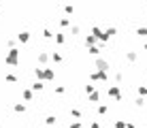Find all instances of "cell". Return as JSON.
Segmentation results:
<instances>
[{
	"label": "cell",
	"mask_w": 147,
	"mask_h": 128,
	"mask_svg": "<svg viewBox=\"0 0 147 128\" xmlns=\"http://www.w3.org/2000/svg\"><path fill=\"white\" fill-rule=\"evenodd\" d=\"M4 62H7L9 66H17V62H19V49H9L7 56H4Z\"/></svg>",
	"instance_id": "6da1fadb"
},
{
	"label": "cell",
	"mask_w": 147,
	"mask_h": 128,
	"mask_svg": "<svg viewBox=\"0 0 147 128\" xmlns=\"http://www.w3.org/2000/svg\"><path fill=\"white\" fill-rule=\"evenodd\" d=\"M34 75H36L40 81H49V79H53V70H49V68H36V70H34Z\"/></svg>",
	"instance_id": "7a4b0ae2"
},
{
	"label": "cell",
	"mask_w": 147,
	"mask_h": 128,
	"mask_svg": "<svg viewBox=\"0 0 147 128\" xmlns=\"http://www.w3.org/2000/svg\"><path fill=\"white\" fill-rule=\"evenodd\" d=\"M96 68H98L100 73H107V70H109V62L102 60V58H98V60H96Z\"/></svg>",
	"instance_id": "3957f363"
},
{
	"label": "cell",
	"mask_w": 147,
	"mask_h": 128,
	"mask_svg": "<svg viewBox=\"0 0 147 128\" xmlns=\"http://www.w3.org/2000/svg\"><path fill=\"white\" fill-rule=\"evenodd\" d=\"M109 96H113V98H121V92H119V88L117 85H109Z\"/></svg>",
	"instance_id": "277c9868"
},
{
	"label": "cell",
	"mask_w": 147,
	"mask_h": 128,
	"mask_svg": "<svg viewBox=\"0 0 147 128\" xmlns=\"http://www.w3.org/2000/svg\"><path fill=\"white\" fill-rule=\"evenodd\" d=\"M17 41H19V43H28V41H30V32H28V30L19 32V34H17Z\"/></svg>",
	"instance_id": "5b68a950"
},
{
	"label": "cell",
	"mask_w": 147,
	"mask_h": 128,
	"mask_svg": "<svg viewBox=\"0 0 147 128\" xmlns=\"http://www.w3.org/2000/svg\"><path fill=\"white\" fill-rule=\"evenodd\" d=\"M92 79H94V81H105V79H109V75L98 70V73H92Z\"/></svg>",
	"instance_id": "8992f818"
},
{
	"label": "cell",
	"mask_w": 147,
	"mask_h": 128,
	"mask_svg": "<svg viewBox=\"0 0 147 128\" xmlns=\"http://www.w3.org/2000/svg\"><path fill=\"white\" fill-rule=\"evenodd\" d=\"M13 109H15V113H24V111H26V105H22V102H15Z\"/></svg>",
	"instance_id": "52a82bcc"
},
{
	"label": "cell",
	"mask_w": 147,
	"mask_h": 128,
	"mask_svg": "<svg viewBox=\"0 0 147 128\" xmlns=\"http://www.w3.org/2000/svg\"><path fill=\"white\" fill-rule=\"evenodd\" d=\"M126 60L128 62H136V51H126Z\"/></svg>",
	"instance_id": "ba28073f"
},
{
	"label": "cell",
	"mask_w": 147,
	"mask_h": 128,
	"mask_svg": "<svg viewBox=\"0 0 147 128\" xmlns=\"http://www.w3.org/2000/svg\"><path fill=\"white\" fill-rule=\"evenodd\" d=\"M32 90H34V92H43V81H34V83H32Z\"/></svg>",
	"instance_id": "9c48e42d"
},
{
	"label": "cell",
	"mask_w": 147,
	"mask_h": 128,
	"mask_svg": "<svg viewBox=\"0 0 147 128\" xmlns=\"http://www.w3.org/2000/svg\"><path fill=\"white\" fill-rule=\"evenodd\" d=\"M136 34H139V37H147V28H145V26H141V28H136Z\"/></svg>",
	"instance_id": "30bf717a"
},
{
	"label": "cell",
	"mask_w": 147,
	"mask_h": 128,
	"mask_svg": "<svg viewBox=\"0 0 147 128\" xmlns=\"http://www.w3.org/2000/svg\"><path fill=\"white\" fill-rule=\"evenodd\" d=\"M24 98H26V100H32V90L24 88Z\"/></svg>",
	"instance_id": "8fae6325"
},
{
	"label": "cell",
	"mask_w": 147,
	"mask_h": 128,
	"mask_svg": "<svg viewBox=\"0 0 147 128\" xmlns=\"http://www.w3.org/2000/svg\"><path fill=\"white\" fill-rule=\"evenodd\" d=\"M47 60H49V56L45 54V51H40L38 54V62H47Z\"/></svg>",
	"instance_id": "7c38bea8"
},
{
	"label": "cell",
	"mask_w": 147,
	"mask_h": 128,
	"mask_svg": "<svg viewBox=\"0 0 147 128\" xmlns=\"http://www.w3.org/2000/svg\"><path fill=\"white\" fill-rule=\"evenodd\" d=\"M55 43H58V45H62V43H64V34H62V32L55 34Z\"/></svg>",
	"instance_id": "4fadbf2b"
},
{
	"label": "cell",
	"mask_w": 147,
	"mask_h": 128,
	"mask_svg": "<svg viewBox=\"0 0 147 128\" xmlns=\"http://www.w3.org/2000/svg\"><path fill=\"white\" fill-rule=\"evenodd\" d=\"M115 128H128V124H126V122H121V120H117V122H115Z\"/></svg>",
	"instance_id": "5bb4252c"
},
{
	"label": "cell",
	"mask_w": 147,
	"mask_h": 128,
	"mask_svg": "<svg viewBox=\"0 0 147 128\" xmlns=\"http://www.w3.org/2000/svg\"><path fill=\"white\" fill-rule=\"evenodd\" d=\"M139 94L141 96H147V88H145V85H139Z\"/></svg>",
	"instance_id": "9a60e30c"
},
{
	"label": "cell",
	"mask_w": 147,
	"mask_h": 128,
	"mask_svg": "<svg viewBox=\"0 0 147 128\" xmlns=\"http://www.w3.org/2000/svg\"><path fill=\"white\" fill-rule=\"evenodd\" d=\"M98 113H100V115L107 113V105H100V107H98Z\"/></svg>",
	"instance_id": "2e32d148"
},
{
	"label": "cell",
	"mask_w": 147,
	"mask_h": 128,
	"mask_svg": "<svg viewBox=\"0 0 147 128\" xmlns=\"http://www.w3.org/2000/svg\"><path fill=\"white\" fill-rule=\"evenodd\" d=\"M45 122H47V124L51 126V124H55V117H53V115H49V117H47V120H45Z\"/></svg>",
	"instance_id": "e0dca14e"
},
{
	"label": "cell",
	"mask_w": 147,
	"mask_h": 128,
	"mask_svg": "<svg viewBox=\"0 0 147 128\" xmlns=\"http://www.w3.org/2000/svg\"><path fill=\"white\" fill-rule=\"evenodd\" d=\"M90 54H94V56H98V54H100V49H98V47H90Z\"/></svg>",
	"instance_id": "ac0fdd59"
},
{
	"label": "cell",
	"mask_w": 147,
	"mask_h": 128,
	"mask_svg": "<svg viewBox=\"0 0 147 128\" xmlns=\"http://www.w3.org/2000/svg\"><path fill=\"white\" fill-rule=\"evenodd\" d=\"M7 81H11V83H15V81H17V77H15V75H7Z\"/></svg>",
	"instance_id": "d6986e66"
},
{
	"label": "cell",
	"mask_w": 147,
	"mask_h": 128,
	"mask_svg": "<svg viewBox=\"0 0 147 128\" xmlns=\"http://www.w3.org/2000/svg\"><path fill=\"white\" fill-rule=\"evenodd\" d=\"M51 58L55 60V62H62V56H60V54H53V56H51Z\"/></svg>",
	"instance_id": "ffe728a7"
},
{
	"label": "cell",
	"mask_w": 147,
	"mask_h": 128,
	"mask_svg": "<svg viewBox=\"0 0 147 128\" xmlns=\"http://www.w3.org/2000/svg\"><path fill=\"white\" fill-rule=\"evenodd\" d=\"M70 128H81V124H79V122H73V124H70Z\"/></svg>",
	"instance_id": "44dd1931"
},
{
	"label": "cell",
	"mask_w": 147,
	"mask_h": 128,
	"mask_svg": "<svg viewBox=\"0 0 147 128\" xmlns=\"http://www.w3.org/2000/svg\"><path fill=\"white\" fill-rule=\"evenodd\" d=\"M92 128H100L98 124H96V122H92Z\"/></svg>",
	"instance_id": "7402d4cb"
}]
</instances>
